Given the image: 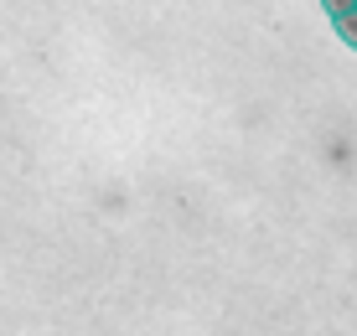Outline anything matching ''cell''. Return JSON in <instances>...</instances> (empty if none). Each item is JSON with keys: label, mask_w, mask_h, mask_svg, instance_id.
<instances>
[{"label": "cell", "mask_w": 357, "mask_h": 336, "mask_svg": "<svg viewBox=\"0 0 357 336\" xmlns=\"http://www.w3.org/2000/svg\"><path fill=\"white\" fill-rule=\"evenodd\" d=\"M331 31L342 36V47H352V52H357V10H342V16H331Z\"/></svg>", "instance_id": "6da1fadb"}, {"label": "cell", "mask_w": 357, "mask_h": 336, "mask_svg": "<svg viewBox=\"0 0 357 336\" xmlns=\"http://www.w3.org/2000/svg\"><path fill=\"white\" fill-rule=\"evenodd\" d=\"M326 16H342V10H352V0H321Z\"/></svg>", "instance_id": "7a4b0ae2"}, {"label": "cell", "mask_w": 357, "mask_h": 336, "mask_svg": "<svg viewBox=\"0 0 357 336\" xmlns=\"http://www.w3.org/2000/svg\"><path fill=\"white\" fill-rule=\"evenodd\" d=\"M352 10H357V0H352Z\"/></svg>", "instance_id": "3957f363"}]
</instances>
